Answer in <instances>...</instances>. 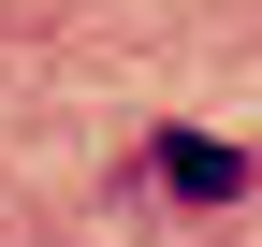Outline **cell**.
Segmentation results:
<instances>
[{"instance_id":"obj_1","label":"cell","mask_w":262,"mask_h":247,"mask_svg":"<svg viewBox=\"0 0 262 247\" xmlns=\"http://www.w3.org/2000/svg\"><path fill=\"white\" fill-rule=\"evenodd\" d=\"M160 189H175V204H233V189H248V145H219V131H160Z\"/></svg>"}]
</instances>
